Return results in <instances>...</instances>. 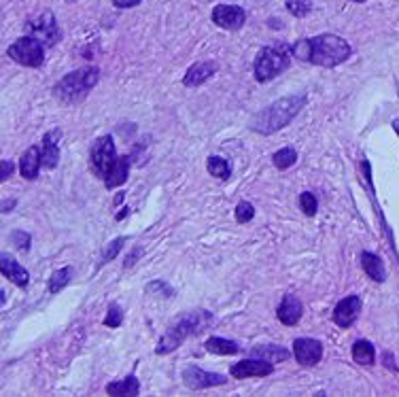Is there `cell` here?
<instances>
[{"label":"cell","mask_w":399,"mask_h":397,"mask_svg":"<svg viewBox=\"0 0 399 397\" xmlns=\"http://www.w3.org/2000/svg\"><path fill=\"white\" fill-rule=\"evenodd\" d=\"M306 104V94H296V96H285L279 98L277 102L268 104L265 108H261L253 119H251V130L257 132V134H274V132L283 130L285 125H289L300 111Z\"/></svg>","instance_id":"1"},{"label":"cell","mask_w":399,"mask_h":397,"mask_svg":"<svg viewBox=\"0 0 399 397\" xmlns=\"http://www.w3.org/2000/svg\"><path fill=\"white\" fill-rule=\"evenodd\" d=\"M98 81H100L98 68H79L68 73L53 85V96L64 104H77L87 98V94L96 87Z\"/></svg>","instance_id":"2"},{"label":"cell","mask_w":399,"mask_h":397,"mask_svg":"<svg viewBox=\"0 0 399 397\" xmlns=\"http://www.w3.org/2000/svg\"><path fill=\"white\" fill-rule=\"evenodd\" d=\"M353 56L350 45L336 34H319L310 39V64L323 68H336Z\"/></svg>","instance_id":"3"},{"label":"cell","mask_w":399,"mask_h":397,"mask_svg":"<svg viewBox=\"0 0 399 397\" xmlns=\"http://www.w3.org/2000/svg\"><path fill=\"white\" fill-rule=\"evenodd\" d=\"M210 321H213V315H210L208 310H196V313L183 317L172 329H168V332L162 336V340H160V344H158V348H156L158 355H166V353L177 351L185 338H191V336L200 334L202 329H206V325H208Z\"/></svg>","instance_id":"4"},{"label":"cell","mask_w":399,"mask_h":397,"mask_svg":"<svg viewBox=\"0 0 399 397\" xmlns=\"http://www.w3.org/2000/svg\"><path fill=\"white\" fill-rule=\"evenodd\" d=\"M291 47L283 45V43H277V45H270V47H263L257 58H255V79L259 83H268L270 79L279 77L281 73H285L291 64Z\"/></svg>","instance_id":"5"},{"label":"cell","mask_w":399,"mask_h":397,"mask_svg":"<svg viewBox=\"0 0 399 397\" xmlns=\"http://www.w3.org/2000/svg\"><path fill=\"white\" fill-rule=\"evenodd\" d=\"M9 58L22 66H28V68H39L43 66L45 62V45L32 37V34H26L22 39H18L9 49H7Z\"/></svg>","instance_id":"6"},{"label":"cell","mask_w":399,"mask_h":397,"mask_svg":"<svg viewBox=\"0 0 399 397\" xmlns=\"http://www.w3.org/2000/svg\"><path fill=\"white\" fill-rule=\"evenodd\" d=\"M117 149H115V141L110 134H104L100 139H96V143L91 145L89 151V160H91V168L98 177L106 179V175L110 172L113 164L117 162Z\"/></svg>","instance_id":"7"},{"label":"cell","mask_w":399,"mask_h":397,"mask_svg":"<svg viewBox=\"0 0 399 397\" xmlns=\"http://www.w3.org/2000/svg\"><path fill=\"white\" fill-rule=\"evenodd\" d=\"M26 32L32 34V37H37L45 47H53L62 39L60 26H58L56 15L51 11H43L39 18L28 20L26 22Z\"/></svg>","instance_id":"8"},{"label":"cell","mask_w":399,"mask_h":397,"mask_svg":"<svg viewBox=\"0 0 399 397\" xmlns=\"http://www.w3.org/2000/svg\"><path fill=\"white\" fill-rule=\"evenodd\" d=\"M183 382L185 386L194 389V391H202V389H210V386H219V384H225L227 378L223 374H217V372H206L198 365H189L185 372H183Z\"/></svg>","instance_id":"9"},{"label":"cell","mask_w":399,"mask_h":397,"mask_svg":"<svg viewBox=\"0 0 399 397\" xmlns=\"http://www.w3.org/2000/svg\"><path fill=\"white\" fill-rule=\"evenodd\" d=\"M210 18L223 30H240L246 22V11L238 5H217Z\"/></svg>","instance_id":"10"},{"label":"cell","mask_w":399,"mask_h":397,"mask_svg":"<svg viewBox=\"0 0 399 397\" xmlns=\"http://www.w3.org/2000/svg\"><path fill=\"white\" fill-rule=\"evenodd\" d=\"M274 372V365L268 359H242L229 367V374L234 378H261V376H270Z\"/></svg>","instance_id":"11"},{"label":"cell","mask_w":399,"mask_h":397,"mask_svg":"<svg viewBox=\"0 0 399 397\" xmlns=\"http://www.w3.org/2000/svg\"><path fill=\"white\" fill-rule=\"evenodd\" d=\"M293 355L300 365L315 367L323 357V344L315 338H298L293 342Z\"/></svg>","instance_id":"12"},{"label":"cell","mask_w":399,"mask_h":397,"mask_svg":"<svg viewBox=\"0 0 399 397\" xmlns=\"http://www.w3.org/2000/svg\"><path fill=\"white\" fill-rule=\"evenodd\" d=\"M359 313H361V300L357 296H348V298H344L336 304L331 319L338 327L348 329L359 319Z\"/></svg>","instance_id":"13"},{"label":"cell","mask_w":399,"mask_h":397,"mask_svg":"<svg viewBox=\"0 0 399 397\" xmlns=\"http://www.w3.org/2000/svg\"><path fill=\"white\" fill-rule=\"evenodd\" d=\"M277 315H279V321H281L283 325H287V327L298 325L300 319H302V315H304V304H302L293 294H287V296L283 298V302H281Z\"/></svg>","instance_id":"14"},{"label":"cell","mask_w":399,"mask_h":397,"mask_svg":"<svg viewBox=\"0 0 399 397\" xmlns=\"http://www.w3.org/2000/svg\"><path fill=\"white\" fill-rule=\"evenodd\" d=\"M0 272H3V277H7L11 283H15L18 287H26L28 281H30L28 270L22 268L20 263H18L9 253H3V255H0Z\"/></svg>","instance_id":"15"},{"label":"cell","mask_w":399,"mask_h":397,"mask_svg":"<svg viewBox=\"0 0 399 397\" xmlns=\"http://www.w3.org/2000/svg\"><path fill=\"white\" fill-rule=\"evenodd\" d=\"M60 139H62V132L60 130H51L45 134L43 139V166L47 170H53L60 162Z\"/></svg>","instance_id":"16"},{"label":"cell","mask_w":399,"mask_h":397,"mask_svg":"<svg viewBox=\"0 0 399 397\" xmlns=\"http://www.w3.org/2000/svg\"><path fill=\"white\" fill-rule=\"evenodd\" d=\"M215 73H217V64H215V62H196V64L189 66V70L185 73L183 85H185V87H198V85L206 83Z\"/></svg>","instance_id":"17"},{"label":"cell","mask_w":399,"mask_h":397,"mask_svg":"<svg viewBox=\"0 0 399 397\" xmlns=\"http://www.w3.org/2000/svg\"><path fill=\"white\" fill-rule=\"evenodd\" d=\"M41 166H43V153H41V149L39 147L26 149V153L20 160V172H22V177L28 179V181H34L39 177Z\"/></svg>","instance_id":"18"},{"label":"cell","mask_w":399,"mask_h":397,"mask_svg":"<svg viewBox=\"0 0 399 397\" xmlns=\"http://www.w3.org/2000/svg\"><path fill=\"white\" fill-rule=\"evenodd\" d=\"M361 268H363V272H365L372 281L384 283L386 270H384L382 259H380L376 253H369V251H363V253H361Z\"/></svg>","instance_id":"19"},{"label":"cell","mask_w":399,"mask_h":397,"mask_svg":"<svg viewBox=\"0 0 399 397\" xmlns=\"http://www.w3.org/2000/svg\"><path fill=\"white\" fill-rule=\"evenodd\" d=\"M129 162H132V160H129L127 156H119V158H117V162L113 164L110 172H108L106 179H104V185H106L108 189H117V187H121V185L127 181Z\"/></svg>","instance_id":"20"},{"label":"cell","mask_w":399,"mask_h":397,"mask_svg":"<svg viewBox=\"0 0 399 397\" xmlns=\"http://www.w3.org/2000/svg\"><path fill=\"white\" fill-rule=\"evenodd\" d=\"M106 393L108 395H139L141 393V382L134 374L125 376L119 382H108L106 384Z\"/></svg>","instance_id":"21"},{"label":"cell","mask_w":399,"mask_h":397,"mask_svg":"<svg viewBox=\"0 0 399 397\" xmlns=\"http://www.w3.org/2000/svg\"><path fill=\"white\" fill-rule=\"evenodd\" d=\"M204 348L213 355H236L240 351V344L234 340H227V338L213 336L204 342Z\"/></svg>","instance_id":"22"},{"label":"cell","mask_w":399,"mask_h":397,"mask_svg":"<svg viewBox=\"0 0 399 397\" xmlns=\"http://www.w3.org/2000/svg\"><path fill=\"white\" fill-rule=\"evenodd\" d=\"M289 351L279 346V344H263V346H257L253 351V357H259V359H268V361H287L289 359Z\"/></svg>","instance_id":"23"},{"label":"cell","mask_w":399,"mask_h":397,"mask_svg":"<svg viewBox=\"0 0 399 397\" xmlns=\"http://www.w3.org/2000/svg\"><path fill=\"white\" fill-rule=\"evenodd\" d=\"M353 359H355L359 365H372L374 359H376L374 344L367 342V340H357V342L353 344Z\"/></svg>","instance_id":"24"},{"label":"cell","mask_w":399,"mask_h":397,"mask_svg":"<svg viewBox=\"0 0 399 397\" xmlns=\"http://www.w3.org/2000/svg\"><path fill=\"white\" fill-rule=\"evenodd\" d=\"M206 168H208V172H210L213 177H217V179H221V181L229 179V175H232L229 162H227L225 158H219V156H210L208 162H206Z\"/></svg>","instance_id":"25"},{"label":"cell","mask_w":399,"mask_h":397,"mask_svg":"<svg viewBox=\"0 0 399 397\" xmlns=\"http://www.w3.org/2000/svg\"><path fill=\"white\" fill-rule=\"evenodd\" d=\"M272 162L279 170H287L298 162V151L291 149V147H285V149H281L272 156Z\"/></svg>","instance_id":"26"},{"label":"cell","mask_w":399,"mask_h":397,"mask_svg":"<svg viewBox=\"0 0 399 397\" xmlns=\"http://www.w3.org/2000/svg\"><path fill=\"white\" fill-rule=\"evenodd\" d=\"M72 279V268H62V270H56L51 277H49V294H58L62 291Z\"/></svg>","instance_id":"27"},{"label":"cell","mask_w":399,"mask_h":397,"mask_svg":"<svg viewBox=\"0 0 399 397\" xmlns=\"http://www.w3.org/2000/svg\"><path fill=\"white\" fill-rule=\"evenodd\" d=\"M287 9L296 15V18H306L312 9L310 0H287Z\"/></svg>","instance_id":"28"},{"label":"cell","mask_w":399,"mask_h":397,"mask_svg":"<svg viewBox=\"0 0 399 397\" xmlns=\"http://www.w3.org/2000/svg\"><path fill=\"white\" fill-rule=\"evenodd\" d=\"M300 206H302L304 215L315 217V215H317V208H319V202H317V198H315L310 191H304V194L300 196Z\"/></svg>","instance_id":"29"},{"label":"cell","mask_w":399,"mask_h":397,"mask_svg":"<svg viewBox=\"0 0 399 397\" xmlns=\"http://www.w3.org/2000/svg\"><path fill=\"white\" fill-rule=\"evenodd\" d=\"M121 321H123V310H121V306L110 304V306H108V313H106V317H104V325H106V327H119Z\"/></svg>","instance_id":"30"},{"label":"cell","mask_w":399,"mask_h":397,"mask_svg":"<svg viewBox=\"0 0 399 397\" xmlns=\"http://www.w3.org/2000/svg\"><path fill=\"white\" fill-rule=\"evenodd\" d=\"M255 217V208H253V204H248V202H238V206H236V221L238 223H248L251 219Z\"/></svg>","instance_id":"31"},{"label":"cell","mask_w":399,"mask_h":397,"mask_svg":"<svg viewBox=\"0 0 399 397\" xmlns=\"http://www.w3.org/2000/svg\"><path fill=\"white\" fill-rule=\"evenodd\" d=\"M291 51H293V56H296L298 60L308 62V60H310V39L298 41L296 45H291Z\"/></svg>","instance_id":"32"},{"label":"cell","mask_w":399,"mask_h":397,"mask_svg":"<svg viewBox=\"0 0 399 397\" xmlns=\"http://www.w3.org/2000/svg\"><path fill=\"white\" fill-rule=\"evenodd\" d=\"M123 242H125V238L123 236H119V238H115L110 244H108V248L104 251V255H102V263H108L110 259H115V255L121 251V246H123Z\"/></svg>","instance_id":"33"},{"label":"cell","mask_w":399,"mask_h":397,"mask_svg":"<svg viewBox=\"0 0 399 397\" xmlns=\"http://www.w3.org/2000/svg\"><path fill=\"white\" fill-rule=\"evenodd\" d=\"M13 240H18V246H20L22 251H28V248H30V236H28V234L15 232V234H13Z\"/></svg>","instance_id":"34"},{"label":"cell","mask_w":399,"mask_h":397,"mask_svg":"<svg viewBox=\"0 0 399 397\" xmlns=\"http://www.w3.org/2000/svg\"><path fill=\"white\" fill-rule=\"evenodd\" d=\"M110 3H113L117 9H132V7H139L141 0H110Z\"/></svg>","instance_id":"35"},{"label":"cell","mask_w":399,"mask_h":397,"mask_svg":"<svg viewBox=\"0 0 399 397\" xmlns=\"http://www.w3.org/2000/svg\"><path fill=\"white\" fill-rule=\"evenodd\" d=\"M15 170V166L9 160H3V181H7L11 177V172Z\"/></svg>","instance_id":"36"},{"label":"cell","mask_w":399,"mask_h":397,"mask_svg":"<svg viewBox=\"0 0 399 397\" xmlns=\"http://www.w3.org/2000/svg\"><path fill=\"white\" fill-rule=\"evenodd\" d=\"M393 127H395V132H397V137H399V119H395V121H393Z\"/></svg>","instance_id":"37"},{"label":"cell","mask_w":399,"mask_h":397,"mask_svg":"<svg viewBox=\"0 0 399 397\" xmlns=\"http://www.w3.org/2000/svg\"><path fill=\"white\" fill-rule=\"evenodd\" d=\"M353 3H365V0H353Z\"/></svg>","instance_id":"38"}]
</instances>
